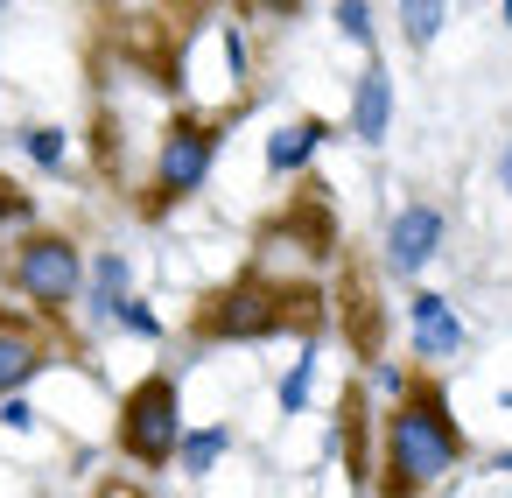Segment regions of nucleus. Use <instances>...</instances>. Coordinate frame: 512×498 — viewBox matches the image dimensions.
Returning a JSON list of instances; mask_svg holds the SVG:
<instances>
[{
	"instance_id": "nucleus-1",
	"label": "nucleus",
	"mask_w": 512,
	"mask_h": 498,
	"mask_svg": "<svg viewBox=\"0 0 512 498\" xmlns=\"http://www.w3.org/2000/svg\"><path fill=\"white\" fill-rule=\"evenodd\" d=\"M470 456L463 421L449 414V393L435 379H407V393L386 407L379 421V498H428L456 463Z\"/></svg>"
},
{
	"instance_id": "nucleus-2",
	"label": "nucleus",
	"mask_w": 512,
	"mask_h": 498,
	"mask_svg": "<svg viewBox=\"0 0 512 498\" xmlns=\"http://www.w3.org/2000/svg\"><path fill=\"white\" fill-rule=\"evenodd\" d=\"M323 316V295L316 288H288L274 274H239L232 288H218L211 302H197L190 330L211 344H260V337H281V330H309Z\"/></svg>"
},
{
	"instance_id": "nucleus-3",
	"label": "nucleus",
	"mask_w": 512,
	"mask_h": 498,
	"mask_svg": "<svg viewBox=\"0 0 512 498\" xmlns=\"http://www.w3.org/2000/svg\"><path fill=\"white\" fill-rule=\"evenodd\" d=\"M218 148H225V120H190V113L169 120L162 141H155V169H148V197H141V211H148V218H169L176 204H190V197L204 190Z\"/></svg>"
},
{
	"instance_id": "nucleus-4",
	"label": "nucleus",
	"mask_w": 512,
	"mask_h": 498,
	"mask_svg": "<svg viewBox=\"0 0 512 498\" xmlns=\"http://www.w3.org/2000/svg\"><path fill=\"white\" fill-rule=\"evenodd\" d=\"M120 456L141 463V470H169L176 449H183V393L169 372H148L127 400H120V428H113Z\"/></svg>"
},
{
	"instance_id": "nucleus-5",
	"label": "nucleus",
	"mask_w": 512,
	"mask_h": 498,
	"mask_svg": "<svg viewBox=\"0 0 512 498\" xmlns=\"http://www.w3.org/2000/svg\"><path fill=\"white\" fill-rule=\"evenodd\" d=\"M8 281H15V295L36 309V316H71V302L85 295V260H78V246L64 239V232H29L22 246H15V267H8Z\"/></svg>"
},
{
	"instance_id": "nucleus-6",
	"label": "nucleus",
	"mask_w": 512,
	"mask_h": 498,
	"mask_svg": "<svg viewBox=\"0 0 512 498\" xmlns=\"http://www.w3.org/2000/svg\"><path fill=\"white\" fill-rule=\"evenodd\" d=\"M64 358V344H57V330H50V316H22V309H0V400L8 393H22L29 379H43L50 365Z\"/></svg>"
},
{
	"instance_id": "nucleus-7",
	"label": "nucleus",
	"mask_w": 512,
	"mask_h": 498,
	"mask_svg": "<svg viewBox=\"0 0 512 498\" xmlns=\"http://www.w3.org/2000/svg\"><path fill=\"white\" fill-rule=\"evenodd\" d=\"M442 211L435 204H407L393 225H386V274H421L435 253H442Z\"/></svg>"
},
{
	"instance_id": "nucleus-8",
	"label": "nucleus",
	"mask_w": 512,
	"mask_h": 498,
	"mask_svg": "<svg viewBox=\"0 0 512 498\" xmlns=\"http://www.w3.org/2000/svg\"><path fill=\"white\" fill-rule=\"evenodd\" d=\"M267 246H295V253H309V260H330V253H337V218H330V204H323V197H302L288 218L267 225Z\"/></svg>"
},
{
	"instance_id": "nucleus-9",
	"label": "nucleus",
	"mask_w": 512,
	"mask_h": 498,
	"mask_svg": "<svg viewBox=\"0 0 512 498\" xmlns=\"http://www.w3.org/2000/svg\"><path fill=\"white\" fill-rule=\"evenodd\" d=\"M407 323H414V358L421 365H435V358H449L463 344V323H456V309L442 295H414L407 302Z\"/></svg>"
},
{
	"instance_id": "nucleus-10",
	"label": "nucleus",
	"mask_w": 512,
	"mask_h": 498,
	"mask_svg": "<svg viewBox=\"0 0 512 498\" xmlns=\"http://www.w3.org/2000/svg\"><path fill=\"white\" fill-rule=\"evenodd\" d=\"M386 127H393V78H386V64H372V71L358 78V99H351V134H358L365 148H379Z\"/></svg>"
},
{
	"instance_id": "nucleus-11",
	"label": "nucleus",
	"mask_w": 512,
	"mask_h": 498,
	"mask_svg": "<svg viewBox=\"0 0 512 498\" xmlns=\"http://www.w3.org/2000/svg\"><path fill=\"white\" fill-rule=\"evenodd\" d=\"M323 141H330L323 120H288V127L267 134V169H274V176H295V169H309V155H316Z\"/></svg>"
},
{
	"instance_id": "nucleus-12",
	"label": "nucleus",
	"mask_w": 512,
	"mask_h": 498,
	"mask_svg": "<svg viewBox=\"0 0 512 498\" xmlns=\"http://www.w3.org/2000/svg\"><path fill=\"white\" fill-rule=\"evenodd\" d=\"M337 442H344L351 484H372V456H365V393H344V421H337Z\"/></svg>"
},
{
	"instance_id": "nucleus-13",
	"label": "nucleus",
	"mask_w": 512,
	"mask_h": 498,
	"mask_svg": "<svg viewBox=\"0 0 512 498\" xmlns=\"http://www.w3.org/2000/svg\"><path fill=\"white\" fill-rule=\"evenodd\" d=\"M225 449H232V428H197V435H183V449H176V470H183V477H211Z\"/></svg>"
},
{
	"instance_id": "nucleus-14",
	"label": "nucleus",
	"mask_w": 512,
	"mask_h": 498,
	"mask_svg": "<svg viewBox=\"0 0 512 498\" xmlns=\"http://www.w3.org/2000/svg\"><path fill=\"white\" fill-rule=\"evenodd\" d=\"M442 15H449V0H400V29H407V43L428 50L435 29H442Z\"/></svg>"
},
{
	"instance_id": "nucleus-15",
	"label": "nucleus",
	"mask_w": 512,
	"mask_h": 498,
	"mask_svg": "<svg viewBox=\"0 0 512 498\" xmlns=\"http://www.w3.org/2000/svg\"><path fill=\"white\" fill-rule=\"evenodd\" d=\"M99 316H113L120 330H134V337H162V316L155 309H141L134 295H113V302H99Z\"/></svg>"
},
{
	"instance_id": "nucleus-16",
	"label": "nucleus",
	"mask_w": 512,
	"mask_h": 498,
	"mask_svg": "<svg viewBox=\"0 0 512 498\" xmlns=\"http://www.w3.org/2000/svg\"><path fill=\"white\" fill-rule=\"evenodd\" d=\"M337 36L358 43V50L372 43V8H365V0H337Z\"/></svg>"
},
{
	"instance_id": "nucleus-17",
	"label": "nucleus",
	"mask_w": 512,
	"mask_h": 498,
	"mask_svg": "<svg viewBox=\"0 0 512 498\" xmlns=\"http://www.w3.org/2000/svg\"><path fill=\"white\" fill-rule=\"evenodd\" d=\"M309 379H316V351H309V358H295V372L281 379V414H302V400H309Z\"/></svg>"
},
{
	"instance_id": "nucleus-18",
	"label": "nucleus",
	"mask_w": 512,
	"mask_h": 498,
	"mask_svg": "<svg viewBox=\"0 0 512 498\" xmlns=\"http://www.w3.org/2000/svg\"><path fill=\"white\" fill-rule=\"evenodd\" d=\"M22 148H29V162H43V169H57V162H64V134H57V127H29V134H22Z\"/></svg>"
},
{
	"instance_id": "nucleus-19",
	"label": "nucleus",
	"mask_w": 512,
	"mask_h": 498,
	"mask_svg": "<svg viewBox=\"0 0 512 498\" xmlns=\"http://www.w3.org/2000/svg\"><path fill=\"white\" fill-rule=\"evenodd\" d=\"M92 288H99V302L127 295V260H120V253H99V267H92Z\"/></svg>"
},
{
	"instance_id": "nucleus-20",
	"label": "nucleus",
	"mask_w": 512,
	"mask_h": 498,
	"mask_svg": "<svg viewBox=\"0 0 512 498\" xmlns=\"http://www.w3.org/2000/svg\"><path fill=\"white\" fill-rule=\"evenodd\" d=\"M36 218V204H29V190L15 183V176H0V225H29Z\"/></svg>"
},
{
	"instance_id": "nucleus-21",
	"label": "nucleus",
	"mask_w": 512,
	"mask_h": 498,
	"mask_svg": "<svg viewBox=\"0 0 512 498\" xmlns=\"http://www.w3.org/2000/svg\"><path fill=\"white\" fill-rule=\"evenodd\" d=\"M239 8H246V15H274V22H288L302 0H239Z\"/></svg>"
},
{
	"instance_id": "nucleus-22",
	"label": "nucleus",
	"mask_w": 512,
	"mask_h": 498,
	"mask_svg": "<svg viewBox=\"0 0 512 498\" xmlns=\"http://www.w3.org/2000/svg\"><path fill=\"white\" fill-rule=\"evenodd\" d=\"M92 498H141V484H99Z\"/></svg>"
},
{
	"instance_id": "nucleus-23",
	"label": "nucleus",
	"mask_w": 512,
	"mask_h": 498,
	"mask_svg": "<svg viewBox=\"0 0 512 498\" xmlns=\"http://www.w3.org/2000/svg\"><path fill=\"white\" fill-rule=\"evenodd\" d=\"M498 183H505V190H512V141H505V148H498Z\"/></svg>"
},
{
	"instance_id": "nucleus-24",
	"label": "nucleus",
	"mask_w": 512,
	"mask_h": 498,
	"mask_svg": "<svg viewBox=\"0 0 512 498\" xmlns=\"http://www.w3.org/2000/svg\"><path fill=\"white\" fill-rule=\"evenodd\" d=\"M498 15H505V22H512V0H505V8H498Z\"/></svg>"
},
{
	"instance_id": "nucleus-25",
	"label": "nucleus",
	"mask_w": 512,
	"mask_h": 498,
	"mask_svg": "<svg viewBox=\"0 0 512 498\" xmlns=\"http://www.w3.org/2000/svg\"><path fill=\"white\" fill-rule=\"evenodd\" d=\"M148 8H169V0H148Z\"/></svg>"
}]
</instances>
